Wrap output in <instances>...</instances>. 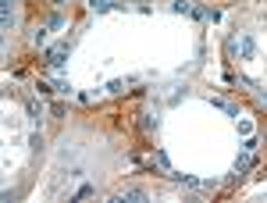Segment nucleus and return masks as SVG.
Here are the masks:
<instances>
[{
    "label": "nucleus",
    "instance_id": "f257e3e1",
    "mask_svg": "<svg viewBox=\"0 0 267 203\" xmlns=\"http://www.w3.org/2000/svg\"><path fill=\"white\" fill-rule=\"evenodd\" d=\"M68 50H72V43H68V39L57 43V47H50V50H47V64H50V68H61L64 57H68Z\"/></svg>",
    "mask_w": 267,
    "mask_h": 203
},
{
    "label": "nucleus",
    "instance_id": "f03ea898",
    "mask_svg": "<svg viewBox=\"0 0 267 203\" xmlns=\"http://www.w3.org/2000/svg\"><path fill=\"white\" fill-rule=\"evenodd\" d=\"M235 47H239L242 61H250V57L257 54V43H253V36H250V32H242V36H239V43H235Z\"/></svg>",
    "mask_w": 267,
    "mask_h": 203
},
{
    "label": "nucleus",
    "instance_id": "7ed1b4c3",
    "mask_svg": "<svg viewBox=\"0 0 267 203\" xmlns=\"http://www.w3.org/2000/svg\"><path fill=\"white\" fill-rule=\"evenodd\" d=\"M171 11H178V14H192V4H189V0H171Z\"/></svg>",
    "mask_w": 267,
    "mask_h": 203
},
{
    "label": "nucleus",
    "instance_id": "20e7f679",
    "mask_svg": "<svg viewBox=\"0 0 267 203\" xmlns=\"http://www.w3.org/2000/svg\"><path fill=\"white\" fill-rule=\"evenodd\" d=\"M89 7L93 11H110V7H118L114 0H89Z\"/></svg>",
    "mask_w": 267,
    "mask_h": 203
},
{
    "label": "nucleus",
    "instance_id": "39448f33",
    "mask_svg": "<svg viewBox=\"0 0 267 203\" xmlns=\"http://www.w3.org/2000/svg\"><path fill=\"white\" fill-rule=\"evenodd\" d=\"M118 200H146V193L143 189H125V193H118Z\"/></svg>",
    "mask_w": 267,
    "mask_h": 203
},
{
    "label": "nucleus",
    "instance_id": "423d86ee",
    "mask_svg": "<svg viewBox=\"0 0 267 203\" xmlns=\"http://www.w3.org/2000/svg\"><path fill=\"white\" fill-rule=\"evenodd\" d=\"M93 193H96V189H93V186H82V189H79V193H75V200H86V196H93Z\"/></svg>",
    "mask_w": 267,
    "mask_h": 203
}]
</instances>
